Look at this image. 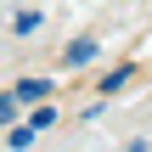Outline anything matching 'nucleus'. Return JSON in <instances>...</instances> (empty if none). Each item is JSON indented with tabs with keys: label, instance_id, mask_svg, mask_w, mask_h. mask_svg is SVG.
<instances>
[{
	"label": "nucleus",
	"instance_id": "obj_3",
	"mask_svg": "<svg viewBox=\"0 0 152 152\" xmlns=\"http://www.w3.org/2000/svg\"><path fill=\"white\" fill-rule=\"evenodd\" d=\"M34 135H39L34 124H11V130H6V147H11V152H28V147H34Z\"/></svg>",
	"mask_w": 152,
	"mask_h": 152
},
{
	"label": "nucleus",
	"instance_id": "obj_2",
	"mask_svg": "<svg viewBox=\"0 0 152 152\" xmlns=\"http://www.w3.org/2000/svg\"><path fill=\"white\" fill-rule=\"evenodd\" d=\"M11 90H17V102H34V107H45V96H51V79H17Z\"/></svg>",
	"mask_w": 152,
	"mask_h": 152
},
{
	"label": "nucleus",
	"instance_id": "obj_1",
	"mask_svg": "<svg viewBox=\"0 0 152 152\" xmlns=\"http://www.w3.org/2000/svg\"><path fill=\"white\" fill-rule=\"evenodd\" d=\"M85 62H96V39H90V34H79V39L62 51V68H85Z\"/></svg>",
	"mask_w": 152,
	"mask_h": 152
},
{
	"label": "nucleus",
	"instance_id": "obj_4",
	"mask_svg": "<svg viewBox=\"0 0 152 152\" xmlns=\"http://www.w3.org/2000/svg\"><path fill=\"white\" fill-rule=\"evenodd\" d=\"M130 79H135V68H130V62H118V68H113V73L102 79V96H113V90H124Z\"/></svg>",
	"mask_w": 152,
	"mask_h": 152
},
{
	"label": "nucleus",
	"instance_id": "obj_6",
	"mask_svg": "<svg viewBox=\"0 0 152 152\" xmlns=\"http://www.w3.org/2000/svg\"><path fill=\"white\" fill-rule=\"evenodd\" d=\"M11 28H17V34H34V28H39V11H17Z\"/></svg>",
	"mask_w": 152,
	"mask_h": 152
},
{
	"label": "nucleus",
	"instance_id": "obj_5",
	"mask_svg": "<svg viewBox=\"0 0 152 152\" xmlns=\"http://www.w3.org/2000/svg\"><path fill=\"white\" fill-rule=\"evenodd\" d=\"M17 107H23V102H17V90H0V130H11V124H17Z\"/></svg>",
	"mask_w": 152,
	"mask_h": 152
}]
</instances>
